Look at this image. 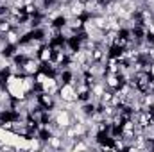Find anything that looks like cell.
<instances>
[{"label": "cell", "instance_id": "6da1fadb", "mask_svg": "<svg viewBox=\"0 0 154 152\" xmlns=\"http://www.w3.org/2000/svg\"><path fill=\"white\" fill-rule=\"evenodd\" d=\"M59 99L63 102H77V90L72 82H65L59 86Z\"/></svg>", "mask_w": 154, "mask_h": 152}, {"label": "cell", "instance_id": "7a4b0ae2", "mask_svg": "<svg viewBox=\"0 0 154 152\" xmlns=\"http://www.w3.org/2000/svg\"><path fill=\"white\" fill-rule=\"evenodd\" d=\"M104 82H106V86L109 88V90H118L120 88V84H122V77L118 75V74H111V72H108L106 75H104Z\"/></svg>", "mask_w": 154, "mask_h": 152}, {"label": "cell", "instance_id": "3957f363", "mask_svg": "<svg viewBox=\"0 0 154 152\" xmlns=\"http://www.w3.org/2000/svg\"><path fill=\"white\" fill-rule=\"evenodd\" d=\"M52 56H54L52 45H50V43L41 45V48H39V52H38V59L41 61V65H43V63H48V61L52 59Z\"/></svg>", "mask_w": 154, "mask_h": 152}, {"label": "cell", "instance_id": "277c9868", "mask_svg": "<svg viewBox=\"0 0 154 152\" xmlns=\"http://www.w3.org/2000/svg\"><path fill=\"white\" fill-rule=\"evenodd\" d=\"M20 39H22V36H20V32H18L16 29H11L9 32H5V41H7V45H18Z\"/></svg>", "mask_w": 154, "mask_h": 152}, {"label": "cell", "instance_id": "5b68a950", "mask_svg": "<svg viewBox=\"0 0 154 152\" xmlns=\"http://www.w3.org/2000/svg\"><path fill=\"white\" fill-rule=\"evenodd\" d=\"M149 74H151V77L154 79V61H151V68H149Z\"/></svg>", "mask_w": 154, "mask_h": 152}]
</instances>
